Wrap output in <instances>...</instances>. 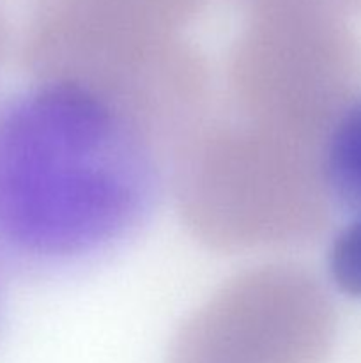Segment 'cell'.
I'll return each instance as SVG.
<instances>
[{
	"mask_svg": "<svg viewBox=\"0 0 361 363\" xmlns=\"http://www.w3.org/2000/svg\"><path fill=\"white\" fill-rule=\"evenodd\" d=\"M166 186L159 135L115 89L59 71L0 96V272L53 280L122 254Z\"/></svg>",
	"mask_w": 361,
	"mask_h": 363,
	"instance_id": "1",
	"label": "cell"
},
{
	"mask_svg": "<svg viewBox=\"0 0 361 363\" xmlns=\"http://www.w3.org/2000/svg\"><path fill=\"white\" fill-rule=\"evenodd\" d=\"M321 177L347 216L361 213V96L333 117L321 149Z\"/></svg>",
	"mask_w": 361,
	"mask_h": 363,
	"instance_id": "2",
	"label": "cell"
},
{
	"mask_svg": "<svg viewBox=\"0 0 361 363\" xmlns=\"http://www.w3.org/2000/svg\"><path fill=\"white\" fill-rule=\"evenodd\" d=\"M326 275L349 300L361 301V213L347 216L326 250Z\"/></svg>",
	"mask_w": 361,
	"mask_h": 363,
	"instance_id": "3",
	"label": "cell"
},
{
	"mask_svg": "<svg viewBox=\"0 0 361 363\" xmlns=\"http://www.w3.org/2000/svg\"><path fill=\"white\" fill-rule=\"evenodd\" d=\"M4 273L0 272V319H2V312H4V293H2V280H4Z\"/></svg>",
	"mask_w": 361,
	"mask_h": 363,
	"instance_id": "4",
	"label": "cell"
}]
</instances>
